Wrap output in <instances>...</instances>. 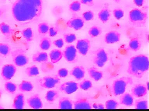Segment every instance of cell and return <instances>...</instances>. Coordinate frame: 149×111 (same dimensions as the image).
<instances>
[{
	"instance_id": "obj_1",
	"label": "cell",
	"mask_w": 149,
	"mask_h": 111,
	"mask_svg": "<svg viewBox=\"0 0 149 111\" xmlns=\"http://www.w3.org/2000/svg\"><path fill=\"white\" fill-rule=\"evenodd\" d=\"M42 9V0H16L12 7V14L17 23L27 24L39 19Z\"/></svg>"
},
{
	"instance_id": "obj_2",
	"label": "cell",
	"mask_w": 149,
	"mask_h": 111,
	"mask_svg": "<svg viewBox=\"0 0 149 111\" xmlns=\"http://www.w3.org/2000/svg\"><path fill=\"white\" fill-rule=\"evenodd\" d=\"M149 68V60L146 56L141 54L130 58L127 72L136 78L140 79L148 71Z\"/></svg>"
},
{
	"instance_id": "obj_3",
	"label": "cell",
	"mask_w": 149,
	"mask_h": 111,
	"mask_svg": "<svg viewBox=\"0 0 149 111\" xmlns=\"http://www.w3.org/2000/svg\"><path fill=\"white\" fill-rule=\"evenodd\" d=\"M133 83L132 78L129 76H123L113 82L111 91L115 96L120 95L125 92L127 87Z\"/></svg>"
},
{
	"instance_id": "obj_4",
	"label": "cell",
	"mask_w": 149,
	"mask_h": 111,
	"mask_svg": "<svg viewBox=\"0 0 149 111\" xmlns=\"http://www.w3.org/2000/svg\"><path fill=\"white\" fill-rule=\"evenodd\" d=\"M129 21L134 26L141 27L145 25L148 19V14L138 8H134L129 13Z\"/></svg>"
},
{
	"instance_id": "obj_5",
	"label": "cell",
	"mask_w": 149,
	"mask_h": 111,
	"mask_svg": "<svg viewBox=\"0 0 149 111\" xmlns=\"http://www.w3.org/2000/svg\"><path fill=\"white\" fill-rule=\"evenodd\" d=\"M14 64L17 66H23L29 62V59L26 52L22 49H17L11 53Z\"/></svg>"
},
{
	"instance_id": "obj_6",
	"label": "cell",
	"mask_w": 149,
	"mask_h": 111,
	"mask_svg": "<svg viewBox=\"0 0 149 111\" xmlns=\"http://www.w3.org/2000/svg\"><path fill=\"white\" fill-rule=\"evenodd\" d=\"M40 86L45 89H51L55 87L60 82L58 76H46L38 79Z\"/></svg>"
},
{
	"instance_id": "obj_7",
	"label": "cell",
	"mask_w": 149,
	"mask_h": 111,
	"mask_svg": "<svg viewBox=\"0 0 149 111\" xmlns=\"http://www.w3.org/2000/svg\"><path fill=\"white\" fill-rule=\"evenodd\" d=\"M108 60V54L103 49H99L94 52L93 61L98 67H103Z\"/></svg>"
},
{
	"instance_id": "obj_8",
	"label": "cell",
	"mask_w": 149,
	"mask_h": 111,
	"mask_svg": "<svg viewBox=\"0 0 149 111\" xmlns=\"http://www.w3.org/2000/svg\"><path fill=\"white\" fill-rule=\"evenodd\" d=\"M77 52V51L74 45H68L63 52V56L68 62L74 63L78 60Z\"/></svg>"
},
{
	"instance_id": "obj_9",
	"label": "cell",
	"mask_w": 149,
	"mask_h": 111,
	"mask_svg": "<svg viewBox=\"0 0 149 111\" xmlns=\"http://www.w3.org/2000/svg\"><path fill=\"white\" fill-rule=\"evenodd\" d=\"M16 68L15 65L7 64L2 67L1 71V75L4 80L9 81L11 79L16 72Z\"/></svg>"
},
{
	"instance_id": "obj_10",
	"label": "cell",
	"mask_w": 149,
	"mask_h": 111,
	"mask_svg": "<svg viewBox=\"0 0 149 111\" xmlns=\"http://www.w3.org/2000/svg\"><path fill=\"white\" fill-rule=\"evenodd\" d=\"M91 42L88 39H79L77 41L76 48L81 55L86 56L91 48Z\"/></svg>"
},
{
	"instance_id": "obj_11",
	"label": "cell",
	"mask_w": 149,
	"mask_h": 111,
	"mask_svg": "<svg viewBox=\"0 0 149 111\" xmlns=\"http://www.w3.org/2000/svg\"><path fill=\"white\" fill-rule=\"evenodd\" d=\"M84 24L85 21L82 18L78 16H74L67 21L66 25L67 27L70 28L78 31L82 28Z\"/></svg>"
},
{
	"instance_id": "obj_12",
	"label": "cell",
	"mask_w": 149,
	"mask_h": 111,
	"mask_svg": "<svg viewBox=\"0 0 149 111\" xmlns=\"http://www.w3.org/2000/svg\"><path fill=\"white\" fill-rule=\"evenodd\" d=\"M79 84L73 81L65 82L60 85L59 89L61 91L67 94H71L79 89Z\"/></svg>"
},
{
	"instance_id": "obj_13",
	"label": "cell",
	"mask_w": 149,
	"mask_h": 111,
	"mask_svg": "<svg viewBox=\"0 0 149 111\" xmlns=\"http://www.w3.org/2000/svg\"><path fill=\"white\" fill-rule=\"evenodd\" d=\"M148 91V90L145 84H137L134 86L132 88V95L136 98H142L146 95Z\"/></svg>"
},
{
	"instance_id": "obj_14",
	"label": "cell",
	"mask_w": 149,
	"mask_h": 111,
	"mask_svg": "<svg viewBox=\"0 0 149 111\" xmlns=\"http://www.w3.org/2000/svg\"><path fill=\"white\" fill-rule=\"evenodd\" d=\"M27 103L30 108L35 109L42 108L43 104L39 95L38 94L33 95L27 99Z\"/></svg>"
},
{
	"instance_id": "obj_15",
	"label": "cell",
	"mask_w": 149,
	"mask_h": 111,
	"mask_svg": "<svg viewBox=\"0 0 149 111\" xmlns=\"http://www.w3.org/2000/svg\"><path fill=\"white\" fill-rule=\"evenodd\" d=\"M121 38V34L116 31H111L107 32L104 36L105 42L108 44H112L118 42Z\"/></svg>"
},
{
	"instance_id": "obj_16",
	"label": "cell",
	"mask_w": 149,
	"mask_h": 111,
	"mask_svg": "<svg viewBox=\"0 0 149 111\" xmlns=\"http://www.w3.org/2000/svg\"><path fill=\"white\" fill-rule=\"evenodd\" d=\"M74 108L75 109H91V104L88 99L84 98H78L73 103Z\"/></svg>"
},
{
	"instance_id": "obj_17",
	"label": "cell",
	"mask_w": 149,
	"mask_h": 111,
	"mask_svg": "<svg viewBox=\"0 0 149 111\" xmlns=\"http://www.w3.org/2000/svg\"><path fill=\"white\" fill-rule=\"evenodd\" d=\"M70 74L77 80H80L84 77L86 71L82 66H77L73 68L70 71Z\"/></svg>"
},
{
	"instance_id": "obj_18",
	"label": "cell",
	"mask_w": 149,
	"mask_h": 111,
	"mask_svg": "<svg viewBox=\"0 0 149 111\" xmlns=\"http://www.w3.org/2000/svg\"><path fill=\"white\" fill-rule=\"evenodd\" d=\"M25 105L24 97L23 93L17 94L14 98L12 107L15 109H22Z\"/></svg>"
},
{
	"instance_id": "obj_19",
	"label": "cell",
	"mask_w": 149,
	"mask_h": 111,
	"mask_svg": "<svg viewBox=\"0 0 149 111\" xmlns=\"http://www.w3.org/2000/svg\"><path fill=\"white\" fill-rule=\"evenodd\" d=\"M120 103L121 105L127 106H132L134 104V98L132 95L124 92L120 95Z\"/></svg>"
},
{
	"instance_id": "obj_20",
	"label": "cell",
	"mask_w": 149,
	"mask_h": 111,
	"mask_svg": "<svg viewBox=\"0 0 149 111\" xmlns=\"http://www.w3.org/2000/svg\"><path fill=\"white\" fill-rule=\"evenodd\" d=\"M87 71L91 78L95 82L100 81L103 77V73L95 67H92L87 69Z\"/></svg>"
},
{
	"instance_id": "obj_21",
	"label": "cell",
	"mask_w": 149,
	"mask_h": 111,
	"mask_svg": "<svg viewBox=\"0 0 149 111\" xmlns=\"http://www.w3.org/2000/svg\"><path fill=\"white\" fill-rule=\"evenodd\" d=\"M111 11L108 7H105L98 13V17L102 23H107L110 19Z\"/></svg>"
},
{
	"instance_id": "obj_22",
	"label": "cell",
	"mask_w": 149,
	"mask_h": 111,
	"mask_svg": "<svg viewBox=\"0 0 149 111\" xmlns=\"http://www.w3.org/2000/svg\"><path fill=\"white\" fill-rule=\"evenodd\" d=\"M73 103L70 98L67 97L61 98L58 103V108L60 109H72Z\"/></svg>"
},
{
	"instance_id": "obj_23",
	"label": "cell",
	"mask_w": 149,
	"mask_h": 111,
	"mask_svg": "<svg viewBox=\"0 0 149 111\" xmlns=\"http://www.w3.org/2000/svg\"><path fill=\"white\" fill-rule=\"evenodd\" d=\"M32 60L34 62L45 63L48 61V56L45 52H37L33 56Z\"/></svg>"
},
{
	"instance_id": "obj_24",
	"label": "cell",
	"mask_w": 149,
	"mask_h": 111,
	"mask_svg": "<svg viewBox=\"0 0 149 111\" xmlns=\"http://www.w3.org/2000/svg\"><path fill=\"white\" fill-rule=\"evenodd\" d=\"M50 60L52 63H56L59 62L63 57V52L60 50L54 49L49 54Z\"/></svg>"
},
{
	"instance_id": "obj_25",
	"label": "cell",
	"mask_w": 149,
	"mask_h": 111,
	"mask_svg": "<svg viewBox=\"0 0 149 111\" xmlns=\"http://www.w3.org/2000/svg\"><path fill=\"white\" fill-rule=\"evenodd\" d=\"M129 46V48L132 51L136 52L140 49L141 47V43L137 37H134L130 39Z\"/></svg>"
},
{
	"instance_id": "obj_26",
	"label": "cell",
	"mask_w": 149,
	"mask_h": 111,
	"mask_svg": "<svg viewBox=\"0 0 149 111\" xmlns=\"http://www.w3.org/2000/svg\"><path fill=\"white\" fill-rule=\"evenodd\" d=\"M33 89L32 83L27 81H22L19 85V90L22 92H31Z\"/></svg>"
},
{
	"instance_id": "obj_27",
	"label": "cell",
	"mask_w": 149,
	"mask_h": 111,
	"mask_svg": "<svg viewBox=\"0 0 149 111\" xmlns=\"http://www.w3.org/2000/svg\"><path fill=\"white\" fill-rule=\"evenodd\" d=\"M0 31L3 35L6 37L10 36L13 32L10 25L4 22L0 23Z\"/></svg>"
},
{
	"instance_id": "obj_28",
	"label": "cell",
	"mask_w": 149,
	"mask_h": 111,
	"mask_svg": "<svg viewBox=\"0 0 149 111\" xmlns=\"http://www.w3.org/2000/svg\"><path fill=\"white\" fill-rule=\"evenodd\" d=\"M59 96L58 91L54 90H50L45 94V98L49 103H52L59 97Z\"/></svg>"
},
{
	"instance_id": "obj_29",
	"label": "cell",
	"mask_w": 149,
	"mask_h": 111,
	"mask_svg": "<svg viewBox=\"0 0 149 111\" xmlns=\"http://www.w3.org/2000/svg\"><path fill=\"white\" fill-rule=\"evenodd\" d=\"M22 34L23 38L28 42H30L33 40L34 35L31 28H26L22 30Z\"/></svg>"
},
{
	"instance_id": "obj_30",
	"label": "cell",
	"mask_w": 149,
	"mask_h": 111,
	"mask_svg": "<svg viewBox=\"0 0 149 111\" xmlns=\"http://www.w3.org/2000/svg\"><path fill=\"white\" fill-rule=\"evenodd\" d=\"M10 46L5 43H0V56H6L11 53Z\"/></svg>"
},
{
	"instance_id": "obj_31",
	"label": "cell",
	"mask_w": 149,
	"mask_h": 111,
	"mask_svg": "<svg viewBox=\"0 0 149 111\" xmlns=\"http://www.w3.org/2000/svg\"><path fill=\"white\" fill-rule=\"evenodd\" d=\"M51 41L50 38L44 37L42 38L40 41L39 47L42 50H47L51 48Z\"/></svg>"
},
{
	"instance_id": "obj_32",
	"label": "cell",
	"mask_w": 149,
	"mask_h": 111,
	"mask_svg": "<svg viewBox=\"0 0 149 111\" xmlns=\"http://www.w3.org/2000/svg\"><path fill=\"white\" fill-rule=\"evenodd\" d=\"M135 108L137 109H148V102L147 100L144 98H140L135 101Z\"/></svg>"
},
{
	"instance_id": "obj_33",
	"label": "cell",
	"mask_w": 149,
	"mask_h": 111,
	"mask_svg": "<svg viewBox=\"0 0 149 111\" xmlns=\"http://www.w3.org/2000/svg\"><path fill=\"white\" fill-rule=\"evenodd\" d=\"M101 29L97 25H93L89 29L88 31V34L92 38L98 36L102 33Z\"/></svg>"
},
{
	"instance_id": "obj_34",
	"label": "cell",
	"mask_w": 149,
	"mask_h": 111,
	"mask_svg": "<svg viewBox=\"0 0 149 111\" xmlns=\"http://www.w3.org/2000/svg\"><path fill=\"white\" fill-rule=\"evenodd\" d=\"M49 26L47 23L43 22L38 24V31L40 35L44 36L48 32Z\"/></svg>"
},
{
	"instance_id": "obj_35",
	"label": "cell",
	"mask_w": 149,
	"mask_h": 111,
	"mask_svg": "<svg viewBox=\"0 0 149 111\" xmlns=\"http://www.w3.org/2000/svg\"><path fill=\"white\" fill-rule=\"evenodd\" d=\"M25 72L26 75L30 77L37 76L39 74V69L38 67L35 65L28 67L25 69Z\"/></svg>"
},
{
	"instance_id": "obj_36",
	"label": "cell",
	"mask_w": 149,
	"mask_h": 111,
	"mask_svg": "<svg viewBox=\"0 0 149 111\" xmlns=\"http://www.w3.org/2000/svg\"><path fill=\"white\" fill-rule=\"evenodd\" d=\"M17 86L15 83L10 82H6L4 84V89L8 93H15L17 90Z\"/></svg>"
},
{
	"instance_id": "obj_37",
	"label": "cell",
	"mask_w": 149,
	"mask_h": 111,
	"mask_svg": "<svg viewBox=\"0 0 149 111\" xmlns=\"http://www.w3.org/2000/svg\"><path fill=\"white\" fill-rule=\"evenodd\" d=\"M69 9L71 12H78L81 10V3L79 1H73L70 5Z\"/></svg>"
},
{
	"instance_id": "obj_38",
	"label": "cell",
	"mask_w": 149,
	"mask_h": 111,
	"mask_svg": "<svg viewBox=\"0 0 149 111\" xmlns=\"http://www.w3.org/2000/svg\"><path fill=\"white\" fill-rule=\"evenodd\" d=\"M93 84L91 81L85 79L80 82L79 84V87L81 90H89L92 87Z\"/></svg>"
},
{
	"instance_id": "obj_39",
	"label": "cell",
	"mask_w": 149,
	"mask_h": 111,
	"mask_svg": "<svg viewBox=\"0 0 149 111\" xmlns=\"http://www.w3.org/2000/svg\"><path fill=\"white\" fill-rule=\"evenodd\" d=\"M118 106V102L115 99H109L105 103V107L107 109H115Z\"/></svg>"
},
{
	"instance_id": "obj_40",
	"label": "cell",
	"mask_w": 149,
	"mask_h": 111,
	"mask_svg": "<svg viewBox=\"0 0 149 111\" xmlns=\"http://www.w3.org/2000/svg\"><path fill=\"white\" fill-rule=\"evenodd\" d=\"M63 38L65 42L67 43H72L77 39L76 36L73 33L65 34L64 35Z\"/></svg>"
},
{
	"instance_id": "obj_41",
	"label": "cell",
	"mask_w": 149,
	"mask_h": 111,
	"mask_svg": "<svg viewBox=\"0 0 149 111\" xmlns=\"http://www.w3.org/2000/svg\"><path fill=\"white\" fill-rule=\"evenodd\" d=\"M113 14L114 17L118 20L121 19L124 16V11L120 8L114 9L113 10Z\"/></svg>"
},
{
	"instance_id": "obj_42",
	"label": "cell",
	"mask_w": 149,
	"mask_h": 111,
	"mask_svg": "<svg viewBox=\"0 0 149 111\" xmlns=\"http://www.w3.org/2000/svg\"><path fill=\"white\" fill-rule=\"evenodd\" d=\"M82 18L85 21H90L94 19V13L92 11H87L84 12L82 14Z\"/></svg>"
},
{
	"instance_id": "obj_43",
	"label": "cell",
	"mask_w": 149,
	"mask_h": 111,
	"mask_svg": "<svg viewBox=\"0 0 149 111\" xmlns=\"http://www.w3.org/2000/svg\"><path fill=\"white\" fill-rule=\"evenodd\" d=\"M68 75V71L65 68H61L58 71L57 75L61 78H65Z\"/></svg>"
},
{
	"instance_id": "obj_44",
	"label": "cell",
	"mask_w": 149,
	"mask_h": 111,
	"mask_svg": "<svg viewBox=\"0 0 149 111\" xmlns=\"http://www.w3.org/2000/svg\"><path fill=\"white\" fill-rule=\"evenodd\" d=\"M53 44L59 48H61L64 45L63 40L61 38L56 39L53 42Z\"/></svg>"
},
{
	"instance_id": "obj_45",
	"label": "cell",
	"mask_w": 149,
	"mask_h": 111,
	"mask_svg": "<svg viewBox=\"0 0 149 111\" xmlns=\"http://www.w3.org/2000/svg\"><path fill=\"white\" fill-rule=\"evenodd\" d=\"M58 30L56 28L53 27H49L48 31L49 36L50 37H53L56 35L58 34Z\"/></svg>"
},
{
	"instance_id": "obj_46",
	"label": "cell",
	"mask_w": 149,
	"mask_h": 111,
	"mask_svg": "<svg viewBox=\"0 0 149 111\" xmlns=\"http://www.w3.org/2000/svg\"><path fill=\"white\" fill-rule=\"evenodd\" d=\"M80 2L81 4L88 6H93L94 4V0H80Z\"/></svg>"
},
{
	"instance_id": "obj_47",
	"label": "cell",
	"mask_w": 149,
	"mask_h": 111,
	"mask_svg": "<svg viewBox=\"0 0 149 111\" xmlns=\"http://www.w3.org/2000/svg\"><path fill=\"white\" fill-rule=\"evenodd\" d=\"M134 4L137 7L143 6L144 3V0H133Z\"/></svg>"
},
{
	"instance_id": "obj_48",
	"label": "cell",
	"mask_w": 149,
	"mask_h": 111,
	"mask_svg": "<svg viewBox=\"0 0 149 111\" xmlns=\"http://www.w3.org/2000/svg\"><path fill=\"white\" fill-rule=\"evenodd\" d=\"M98 109H104L105 108L104 106L102 104H98Z\"/></svg>"
},
{
	"instance_id": "obj_49",
	"label": "cell",
	"mask_w": 149,
	"mask_h": 111,
	"mask_svg": "<svg viewBox=\"0 0 149 111\" xmlns=\"http://www.w3.org/2000/svg\"><path fill=\"white\" fill-rule=\"evenodd\" d=\"M92 107L95 109H98V103H94L93 105H92Z\"/></svg>"
},
{
	"instance_id": "obj_50",
	"label": "cell",
	"mask_w": 149,
	"mask_h": 111,
	"mask_svg": "<svg viewBox=\"0 0 149 111\" xmlns=\"http://www.w3.org/2000/svg\"><path fill=\"white\" fill-rule=\"evenodd\" d=\"M111 1H114V2H116V3H119V2H120L121 0H111Z\"/></svg>"
},
{
	"instance_id": "obj_51",
	"label": "cell",
	"mask_w": 149,
	"mask_h": 111,
	"mask_svg": "<svg viewBox=\"0 0 149 111\" xmlns=\"http://www.w3.org/2000/svg\"><path fill=\"white\" fill-rule=\"evenodd\" d=\"M148 84H149V82H147L146 83V86L148 90H149V86H148Z\"/></svg>"
},
{
	"instance_id": "obj_52",
	"label": "cell",
	"mask_w": 149,
	"mask_h": 111,
	"mask_svg": "<svg viewBox=\"0 0 149 111\" xmlns=\"http://www.w3.org/2000/svg\"><path fill=\"white\" fill-rule=\"evenodd\" d=\"M3 106H2V105H0V109H3Z\"/></svg>"
},
{
	"instance_id": "obj_53",
	"label": "cell",
	"mask_w": 149,
	"mask_h": 111,
	"mask_svg": "<svg viewBox=\"0 0 149 111\" xmlns=\"http://www.w3.org/2000/svg\"><path fill=\"white\" fill-rule=\"evenodd\" d=\"M1 10H0V15H1Z\"/></svg>"
},
{
	"instance_id": "obj_54",
	"label": "cell",
	"mask_w": 149,
	"mask_h": 111,
	"mask_svg": "<svg viewBox=\"0 0 149 111\" xmlns=\"http://www.w3.org/2000/svg\"><path fill=\"white\" fill-rule=\"evenodd\" d=\"M5 1H11V0H5Z\"/></svg>"
}]
</instances>
